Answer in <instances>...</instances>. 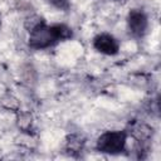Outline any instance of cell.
Segmentation results:
<instances>
[{
    "instance_id": "6da1fadb",
    "label": "cell",
    "mask_w": 161,
    "mask_h": 161,
    "mask_svg": "<svg viewBox=\"0 0 161 161\" xmlns=\"http://www.w3.org/2000/svg\"><path fill=\"white\" fill-rule=\"evenodd\" d=\"M72 29L64 24L47 25L43 21L36 23L29 31V47L35 50L47 49L59 42L72 38Z\"/></svg>"
},
{
    "instance_id": "7a4b0ae2",
    "label": "cell",
    "mask_w": 161,
    "mask_h": 161,
    "mask_svg": "<svg viewBox=\"0 0 161 161\" xmlns=\"http://www.w3.org/2000/svg\"><path fill=\"white\" fill-rule=\"evenodd\" d=\"M127 133L125 131H106L97 140V150L102 153L118 155L126 148Z\"/></svg>"
},
{
    "instance_id": "5b68a950",
    "label": "cell",
    "mask_w": 161,
    "mask_h": 161,
    "mask_svg": "<svg viewBox=\"0 0 161 161\" xmlns=\"http://www.w3.org/2000/svg\"><path fill=\"white\" fill-rule=\"evenodd\" d=\"M48 3L54 8H57L58 10H63V11H67L70 8V4L68 0H48Z\"/></svg>"
},
{
    "instance_id": "3957f363",
    "label": "cell",
    "mask_w": 161,
    "mask_h": 161,
    "mask_svg": "<svg viewBox=\"0 0 161 161\" xmlns=\"http://www.w3.org/2000/svg\"><path fill=\"white\" fill-rule=\"evenodd\" d=\"M127 26L132 36L135 38L143 36L148 26L147 15L140 9H132L127 16Z\"/></svg>"
},
{
    "instance_id": "277c9868",
    "label": "cell",
    "mask_w": 161,
    "mask_h": 161,
    "mask_svg": "<svg viewBox=\"0 0 161 161\" xmlns=\"http://www.w3.org/2000/svg\"><path fill=\"white\" fill-rule=\"evenodd\" d=\"M93 48L106 55H116L119 52V42L108 33H101L93 38Z\"/></svg>"
}]
</instances>
